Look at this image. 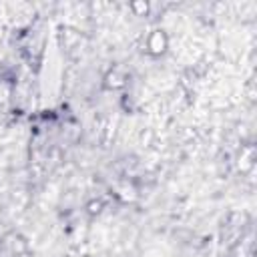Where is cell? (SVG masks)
<instances>
[{"mask_svg": "<svg viewBox=\"0 0 257 257\" xmlns=\"http://www.w3.org/2000/svg\"><path fill=\"white\" fill-rule=\"evenodd\" d=\"M167 46H169V40H167L165 30H159L157 28V30H153L149 34V38H147V50L151 54H163L167 50Z\"/></svg>", "mask_w": 257, "mask_h": 257, "instance_id": "obj_1", "label": "cell"}]
</instances>
